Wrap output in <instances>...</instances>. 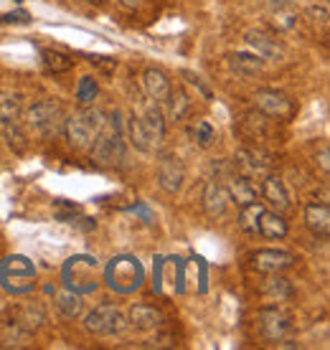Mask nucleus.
Segmentation results:
<instances>
[{"instance_id": "obj_5", "label": "nucleus", "mask_w": 330, "mask_h": 350, "mask_svg": "<svg viewBox=\"0 0 330 350\" xmlns=\"http://www.w3.org/2000/svg\"><path fill=\"white\" fill-rule=\"evenodd\" d=\"M254 105L262 114L267 117H275V120H287L295 114V105L292 99L285 94V92H277V89H259L254 94Z\"/></svg>"}, {"instance_id": "obj_39", "label": "nucleus", "mask_w": 330, "mask_h": 350, "mask_svg": "<svg viewBox=\"0 0 330 350\" xmlns=\"http://www.w3.org/2000/svg\"><path fill=\"white\" fill-rule=\"evenodd\" d=\"M117 3H120V5H122V8H138V5H140V0H117Z\"/></svg>"}, {"instance_id": "obj_10", "label": "nucleus", "mask_w": 330, "mask_h": 350, "mask_svg": "<svg viewBox=\"0 0 330 350\" xmlns=\"http://www.w3.org/2000/svg\"><path fill=\"white\" fill-rule=\"evenodd\" d=\"M244 41L252 46L259 59H267V62H282L285 59V46L279 44L277 38L267 36L264 31H254L252 28V31L244 33Z\"/></svg>"}, {"instance_id": "obj_15", "label": "nucleus", "mask_w": 330, "mask_h": 350, "mask_svg": "<svg viewBox=\"0 0 330 350\" xmlns=\"http://www.w3.org/2000/svg\"><path fill=\"white\" fill-rule=\"evenodd\" d=\"M270 23L275 31H292L297 23V8L290 0H270Z\"/></svg>"}, {"instance_id": "obj_17", "label": "nucleus", "mask_w": 330, "mask_h": 350, "mask_svg": "<svg viewBox=\"0 0 330 350\" xmlns=\"http://www.w3.org/2000/svg\"><path fill=\"white\" fill-rule=\"evenodd\" d=\"M305 224L313 231L315 237L328 239L330 234V208L328 203H310L305 208Z\"/></svg>"}, {"instance_id": "obj_16", "label": "nucleus", "mask_w": 330, "mask_h": 350, "mask_svg": "<svg viewBox=\"0 0 330 350\" xmlns=\"http://www.w3.org/2000/svg\"><path fill=\"white\" fill-rule=\"evenodd\" d=\"M142 89L153 102H165V96L170 94V79L160 69H145L142 71Z\"/></svg>"}, {"instance_id": "obj_34", "label": "nucleus", "mask_w": 330, "mask_h": 350, "mask_svg": "<svg viewBox=\"0 0 330 350\" xmlns=\"http://www.w3.org/2000/svg\"><path fill=\"white\" fill-rule=\"evenodd\" d=\"M77 213H79V206H71V203H66V201L56 203V216H59V221H71Z\"/></svg>"}, {"instance_id": "obj_4", "label": "nucleus", "mask_w": 330, "mask_h": 350, "mask_svg": "<svg viewBox=\"0 0 330 350\" xmlns=\"http://www.w3.org/2000/svg\"><path fill=\"white\" fill-rule=\"evenodd\" d=\"M259 330L272 342L285 340L292 333V315L285 312L282 307H264L259 312Z\"/></svg>"}, {"instance_id": "obj_18", "label": "nucleus", "mask_w": 330, "mask_h": 350, "mask_svg": "<svg viewBox=\"0 0 330 350\" xmlns=\"http://www.w3.org/2000/svg\"><path fill=\"white\" fill-rule=\"evenodd\" d=\"M262 196H264V201H270L277 211L290 208V193H287L279 175H264V180H262Z\"/></svg>"}, {"instance_id": "obj_2", "label": "nucleus", "mask_w": 330, "mask_h": 350, "mask_svg": "<svg viewBox=\"0 0 330 350\" xmlns=\"http://www.w3.org/2000/svg\"><path fill=\"white\" fill-rule=\"evenodd\" d=\"M92 160L99 165H110L122 155V130L117 122V114H110L102 124V130L94 135V140L89 145Z\"/></svg>"}, {"instance_id": "obj_24", "label": "nucleus", "mask_w": 330, "mask_h": 350, "mask_svg": "<svg viewBox=\"0 0 330 350\" xmlns=\"http://www.w3.org/2000/svg\"><path fill=\"white\" fill-rule=\"evenodd\" d=\"M242 130L246 137L252 140H264L267 132H270V124H267V114L262 112H246L242 120Z\"/></svg>"}, {"instance_id": "obj_30", "label": "nucleus", "mask_w": 330, "mask_h": 350, "mask_svg": "<svg viewBox=\"0 0 330 350\" xmlns=\"http://www.w3.org/2000/svg\"><path fill=\"white\" fill-rule=\"evenodd\" d=\"M191 137L199 148H209L211 142L216 140V132H214V127L206 120H199V122L191 124Z\"/></svg>"}, {"instance_id": "obj_26", "label": "nucleus", "mask_w": 330, "mask_h": 350, "mask_svg": "<svg viewBox=\"0 0 330 350\" xmlns=\"http://www.w3.org/2000/svg\"><path fill=\"white\" fill-rule=\"evenodd\" d=\"M41 64H44V71H49V74H64V71H69L74 66V59L61 51H53V49H44L41 51Z\"/></svg>"}, {"instance_id": "obj_38", "label": "nucleus", "mask_w": 330, "mask_h": 350, "mask_svg": "<svg viewBox=\"0 0 330 350\" xmlns=\"http://www.w3.org/2000/svg\"><path fill=\"white\" fill-rule=\"evenodd\" d=\"M320 167L325 170V173L330 170V150H328V148H322V150H320Z\"/></svg>"}, {"instance_id": "obj_13", "label": "nucleus", "mask_w": 330, "mask_h": 350, "mask_svg": "<svg viewBox=\"0 0 330 350\" xmlns=\"http://www.w3.org/2000/svg\"><path fill=\"white\" fill-rule=\"evenodd\" d=\"M295 264V256L290 252H277V249H259L254 254V267L259 271H267V274H275V271H282L287 267Z\"/></svg>"}, {"instance_id": "obj_37", "label": "nucleus", "mask_w": 330, "mask_h": 350, "mask_svg": "<svg viewBox=\"0 0 330 350\" xmlns=\"http://www.w3.org/2000/svg\"><path fill=\"white\" fill-rule=\"evenodd\" d=\"M89 62L97 64V66H102V69H107V71L117 69V62H114V59H107V56H89Z\"/></svg>"}, {"instance_id": "obj_6", "label": "nucleus", "mask_w": 330, "mask_h": 350, "mask_svg": "<svg viewBox=\"0 0 330 350\" xmlns=\"http://www.w3.org/2000/svg\"><path fill=\"white\" fill-rule=\"evenodd\" d=\"M84 327L94 335H117L125 327V317L114 305H99L87 315Z\"/></svg>"}, {"instance_id": "obj_36", "label": "nucleus", "mask_w": 330, "mask_h": 350, "mask_svg": "<svg viewBox=\"0 0 330 350\" xmlns=\"http://www.w3.org/2000/svg\"><path fill=\"white\" fill-rule=\"evenodd\" d=\"M3 23H28L31 16H28L26 10H16V13H8V16H0Z\"/></svg>"}, {"instance_id": "obj_33", "label": "nucleus", "mask_w": 330, "mask_h": 350, "mask_svg": "<svg viewBox=\"0 0 330 350\" xmlns=\"http://www.w3.org/2000/svg\"><path fill=\"white\" fill-rule=\"evenodd\" d=\"M183 79L188 81L191 87H196V92H199L203 99H211L214 96V92H211V87L209 84H203V79H201L199 74H193V71H183Z\"/></svg>"}, {"instance_id": "obj_3", "label": "nucleus", "mask_w": 330, "mask_h": 350, "mask_svg": "<svg viewBox=\"0 0 330 350\" xmlns=\"http://www.w3.org/2000/svg\"><path fill=\"white\" fill-rule=\"evenodd\" d=\"M64 120H66L64 109L53 102H36L26 112L28 127L38 135H44V137H53V135L64 132Z\"/></svg>"}, {"instance_id": "obj_11", "label": "nucleus", "mask_w": 330, "mask_h": 350, "mask_svg": "<svg viewBox=\"0 0 330 350\" xmlns=\"http://www.w3.org/2000/svg\"><path fill=\"white\" fill-rule=\"evenodd\" d=\"M201 201H203V211H206V216L209 219H221L229 208V193H226V185L216 178H211L209 183L203 185V196H201Z\"/></svg>"}, {"instance_id": "obj_32", "label": "nucleus", "mask_w": 330, "mask_h": 350, "mask_svg": "<svg viewBox=\"0 0 330 350\" xmlns=\"http://www.w3.org/2000/svg\"><path fill=\"white\" fill-rule=\"evenodd\" d=\"M97 92H99V87H97L94 77H81V79H79V87H77L79 105H92V102L97 99Z\"/></svg>"}, {"instance_id": "obj_12", "label": "nucleus", "mask_w": 330, "mask_h": 350, "mask_svg": "<svg viewBox=\"0 0 330 350\" xmlns=\"http://www.w3.org/2000/svg\"><path fill=\"white\" fill-rule=\"evenodd\" d=\"M226 193H229V201H236L239 206L257 201V185L252 183V178L236 170L226 175Z\"/></svg>"}, {"instance_id": "obj_25", "label": "nucleus", "mask_w": 330, "mask_h": 350, "mask_svg": "<svg viewBox=\"0 0 330 350\" xmlns=\"http://www.w3.org/2000/svg\"><path fill=\"white\" fill-rule=\"evenodd\" d=\"M56 310H59L61 317L66 320H77L81 312H84V302L77 292H59L56 295Z\"/></svg>"}, {"instance_id": "obj_27", "label": "nucleus", "mask_w": 330, "mask_h": 350, "mask_svg": "<svg viewBox=\"0 0 330 350\" xmlns=\"http://www.w3.org/2000/svg\"><path fill=\"white\" fill-rule=\"evenodd\" d=\"M264 295H270L272 299L282 302V299H292V295H295V287H292V282H290V280L279 277V271H275L270 280L264 282Z\"/></svg>"}, {"instance_id": "obj_8", "label": "nucleus", "mask_w": 330, "mask_h": 350, "mask_svg": "<svg viewBox=\"0 0 330 350\" xmlns=\"http://www.w3.org/2000/svg\"><path fill=\"white\" fill-rule=\"evenodd\" d=\"M234 170L244 175H267L272 170V155L262 148H244L234 155Z\"/></svg>"}, {"instance_id": "obj_9", "label": "nucleus", "mask_w": 330, "mask_h": 350, "mask_svg": "<svg viewBox=\"0 0 330 350\" xmlns=\"http://www.w3.org/2000/svg\"><path fill=\"white\" fill-rule=\"evenodd\" d=\"M110 282L120 292H130V289L140 287V282H142V267L135 259H117L110 267Z\"/></svg>"}, {"instance_id": "obj_22", "label": "nucleus", "mask_w": 330, "mask_h": 350, "mask_svg": "<svg viewBox=\"0 0 330 350\" xmlns=\"http://www.w3.org/2000/svg\"><path fill=\"white\" fill-rule=\"evenodd\" d=\"M165 102H168V120L170 122H181L191 109V96L186 94V89L170 87V94L165 96Z\"/></svg>"}, {"instance_id": "obj_31", "label": "nucleus", "mask_w": 330, "mask_h": 350, "mask_svg": "<svg viewBox=\"0 0 330 350\" xmlns=\"http://www.w3.org/2000/svg\"><path fill=\"white\" fill-rule=\"evenodd\" d=\"M3 127H5V142H8V148L21 155V152L28 148V140H26V135H23V130L18 127V122H5Z\"/></svg>"}, {"instance_id": "obj_20", "label": "nucleus", "mask_w": 330, "mask_h": 350, "mask_svg": "<svg viewBox=\"0 0 330 350\" xmlns=\"http://www.w3.org/2000/svg\"><path fill=\"white\" fill-rule=\"evenodd\" d=\"M140 120H142V127H145V132H148L153 148H157L165 137V117H163V112H160V107L150 105Z\"/></svg>"}, {"instance_id": "obj_19", "label": "nucleus", "mask_w": 330, "mask_h": 350, "mask_svg": "<svg viewBox=\"0 0 330 350\" xmlns=\"http://www.w3.org/2000/svg\"><path fill=\"white\" fill-rule=\"evenodd\" d=\"M127 317H130V325L135 330H155L163 325V312L150 305H132Z\"/></svg>"}, {"instance_id": "obj_41", "label": "nucleus", "mask_w": 330, "mask_h": 350, "mask_svg": "<svg viewBox=\"0 0 330 350\" xmlns=\"http://www.w3.org/2000/svg\"><path fill=\"white\" fill-rule=\"evenodd\" d=\"M325 3H328V0H325Z\"/></svg>"}, {"instance_id": "obj_14", "label": "nucleus", "mask_w": 330, "mask_h": 350, "mask_svg": "<svg viewBox=\"0 0 330 350\" xmlns=\"http://www.w3.org/2000/svg\"><path fill=\"white\" fill-rule=\"evenodd\" d=\"M226 64H229V69L244 77V79H249V77H257L262 69H264V59H259L257 53H249V51H231L226 56Z\"/></svg>"}, {"instance_id": "obj_40", "label": "nucleus", "mask_w": 330, "mask_h": 350, "mask_svg": "<svg viewBox=\"0 0 330 350\" xmlns=\"http://www.w3.org/2000/svg\"><path fill=\"white\" fill-rule=\"evenodd\" d=\"M290 3H295V0H290Z\"/></svg>"}, {"instance_id": "obj_29", "label": "nucleus", "mask_w": 330, "mask_h": 350, "mask_svg": "<svg viewBox=\"0 0 330 350\" xmlns=\"http://www.w3.org/2000/svg\"><path fill=\"white\" fill-rule=\"evenodd\" d=\"M18 117H21V99L16 94L0 96V124L16 122Z\"/></svg>"}, {"instance_id": "obj_35", "label": "nucleus", "mask_w": 330, "mask_h": 350, "mask_svg": "<svg viewBox=\"0 0 330 350\" xmlns=\"http://www.w3.org/2000/svg\"><path fill=\"white\" fill-rule=\"evenodd\" d=\"M307 16H310L313 23L328 26V8H325V5H320V8H318V5H310V8H307Z\"/></svg>"}, {"instance_id": "obj_21", "label": "nucleus", "mask_w": 330, "mask_h": 350, "mask_svg": "<svg viewBox=\"0 0 330 350\" xmlns=\"http://www.w3.org/2000/svg\"><path fill=\"white\" fill-rule=\"evenodd\" d=\"M287 221L277 213H272V211H262L259 216V224H257V234H262L264 239H285L287 237Z\"/></svg>"}, {"instance_id": "obj_1", "label": "nucleus", "mask_w": 330, "mask_h": 350, "mask_svg": "<svg viewBox=\"0 0 330 350\" xmlns=\"http://www.w3.org/2000/svg\"><path fill=\"white\" fill-rule=\"evenodd\" d=\"M105 120H107L105 112H99L94 107H87V109H81L74 117L64 120V135H66V140H69V145L74 150H89L94 135L102 130Z\"/></svg>"}, {"instance_id": "obj_7", "label": "nucleus", "mask_w": 330, "mask_h": 350, "mask_svg": "<svg viewBox=\"0 0 330 350\" xmlns=\"http://www.w3.org/2000/svg\"><path fill=\"white\" fill-rule=\"evenodd\" d=\"M183 178H186V170H183L181 158L173 152H163L157 158V185H160V191L175 196L183 188Z\"/></svg>"}, {"instance_id": "obj_23", "label": "nucleus", "mask_w": 330, "mask_h": 350, "mask_svg": "<svg viewBox=\"0 0 330 350\" xmlns=\"http://www.w3.org/2000/svg\"><path fill=\"white\" fill-rule=\"evenodd\" d=\"M127 140H130V145L138 150V152H150V150H153V142H150L148 132H145L142 120H140L138 114H130V117H127Z\"/></svg>"}, {"instance_id": "obj_28", "label": "nucleus", "mask_w": 330, "mask_h": 350, "mask_svg": "<svg viewBox=\"0 0 330 350\" xmlns=\"http://www.w3.org/2000/svg\"><path fill=\"white\" fill-rule=\"evenodd\" d=\"M262 211H264V206L257 201L242 206V211H239V226H242V231H246V234H257V224H259Z\"/></svg>"}, {"instance_id": "obj_42", "label": "nucleus", "mask_w": 330, "mask_h": 350, "mask_svg": "<svg viewBox=\"0 0 330 350\" xmlns=\"http://www.w3.org/2000/svg\"><path fill=\"white\" fill-rule=\"evenodd\" d=\"M0 23H3V21H0Z\"/></svg>"}]
</instances>
